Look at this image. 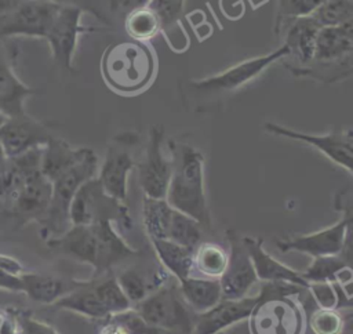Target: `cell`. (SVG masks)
<instances>
[{"label":"cell","mask_w":353,"mask_h":334,"mask_svg":"<svg viewBox=\"0 0 353 334\" xmlns=\"http://www.w3.org/2000/svg\"><path fill=\"white\" fill-rule=\"evenodd\" d=\"M167 145L171 153V177L164 199L174 210L194 218L203 228H210L211 214L204 190L201 152L171 139Z\"/></svg>","instance_id":"cell-1"},{"label":"cell","mask_w":353,"mask_h":334,"mask_svg":"<svg viewBox=\"0 0 353 334\" xmlns=\"http://www.w3.org/2000/svg\"><path fill=\"white\" fill-rule=\"evenodd\" d=\"M248 326L251 334H303L305 313L294 299L307 290L285 282H261Z\"/></svg>","instance_id":"cell-2"},{"label":"cell","mask_w":353,"mask_h":334,"mask_svg":"<svg viewBox=\"0 0 353 334\" xmlns=\"http://www.w3.org/2000/svg\"><path fill=\"white\" fill-rule=\"evenodd\" d=\"M101 73L109 88L131 95L145 90L156 73V57L141 41H117L106 47L101 58Z\"/></svg>","instance_id":"cell-3"},{"label":"cell","mask_w":353,"mask_h":334,"mask_svg":"<svg viewBox=\"0 0 353 334\" xmlns=\"http://www.w3.org/2000/svg\"><path fill=\"white\" fill-rule=\"evenodd\" d=\"M98 167L95 152L87 148L84 156L73 167L51 182V200L44 218L39 222L40 235L44 240L58 237L72 226L69 217L72 199L85 181L97 177Z\"/></svg>","instance_id":"cell-4"},{"label":"cell","mask_w":353,"mask_h":334,"mask_svg":"<svg viewBox=\"0 0 353 334\" xmlns=\"http://www.w3.org/2000/svg\"><path fill=\"white\" fill-rule=\"evenodd\" d=\"M336 206H341L342 217L334 224L324 229L295 235L291 237H283L276 242L277 248L281 253L298 251L313 257L321 255H338L343 254L352 258L350 254V228H352V207L350 200L345 202L343 196H338Z\"/></svg>","instance_id":"cell-5"},{"label":"cell","mask_w":353,"mask_h":334,"mask_svg":"<svg viewBox=\"0 0 353 334\" xmlns=\"http://www.w3.org/2000/svg\"><path fill=\"white\" fill-rule=\"evenodd\" d=\"M69 217L72 225H91L109 221L120 225L123 229L132 226V218L125 203L109 196L97 177L85 181L77 189L70 203Z\"/></svg>","instance_id":"cell-6"},{"label":"cell","mask_w":353,"mask_h":334,"mask_svg":"<svg viewBox=\"0 0 353 334\" xmlns=\"http://www.w3.org/2000/svg\"><path fill=\"white\" fill-rule=\"evenodd\" d=\"M132 308L149 326L193 334L194 312L176 286H160Z\"/></svg>","instance_id":"cell-7"},{"label":"cell","mask_w":353,"mask_h":334,"mask_svg":"<svg viewBox=\"0 0 353 334\" xmlns=\"http://www.w3.org/2000/svg\"><path fill=\"white\" fill-rule=\"evenodd\" d=\"M137 137L131 132L114 137L109 144L105 159L97 173V178L103 190L109 196L124 203L127 199L128 177L135 167V160L131 152Z\"/></svg>","instance_id":"cell-8"},{"label":"cell","mask_w":353,"mask_h":334,"mask_svg":"<svg viewBox=\"0 0 353 334\" xmlns=\"http://www.w3.org/2000/svg\"><path fill=\"white\" fill-rule=\"evenodd\" d=\"M83 14L84 12L76 7L62 6L46 36L54 62L68 72H73V55L79 37L84 33L98 30V28L81 23Z\"/></svg>","instance_id":"cell-9"},{"label":"cell","mask_w":353,"mask_h":334,"mask_svg":"<svg viewBox=\"0 0 353 334\" xmlns=\"http://www.w3.org/2000/svg\"><path fill=\"white\" fill-rule=\"evenodd\" d=\"M164 130L160 126L150 128L146 148L138 163V182L145 196L164 199L171 177V159L164 155Z\"/></svg>","instance_id":"cell-10"},{"label":"cell","mask_w":353,"mask_h":334,"mask_svg":"<svg viewBox=\"0 0 353 334\" xmlns=\"http://www.w3.org/2000/svg\"><path fill=\"white\" fill-rule=\"evenodd\" d=\"M263 128L274 135L307 144L325 155L331 161L352 174L353 160V134L350 128L334 130L327 134H309L292 130L276 123H266Z\"/></svg>","instance_id":"cell-11"},{"label":"cell","mask_w":353,"mask_h":334,"mask_svg":"<svg viewBox=\"0 0 353 334\" xmlns=\"http://www.w3.org/2000/svg\"><path fill=\"white\" fill-rule=\"evenodd\" d=\"M287 57H288L287 47L281 44L277 50H273L265 55L241 61L219 73L207 76L200 80H193L190 86L199 91H207V92L232 91L254 80L272 63Z\"/></svg>","instance_id":"cell-12"},{"label":"cell","mask_w":353,"mask_h":334,"mask_svg":"<svg viewBox=\"0 0 353 334\" xmlns=\"http://www.w3.org/2000/svg\"><path fill=\"white\" fill-rule=\"evenodd\" d=\"M51 126L26 112L7 117L0 127V144L7 157H15L33 148L44 146L52 137Z\"/></svg>","instance_id":"cell-13"},{"label":"cell","mask_w":353,"mask_h":334,"mask_svg":"<svg viewBox=\"0 0 353 334\" xmlns=\"http://www.w3.org/2000/svg\"><path fill=\"white\" fill-rule=\"evenodd\" d=\"M228 239V264L222 276L219 277L222 298L240 299L248 294L258 279L241 237H239L233 230H229Z\"/></svg>","instance_id":"cell-14"},{"label":"cell","mask_w":353,"mask_h":334,"mask_svg":"<svg viewBox=\"0 0 353 334\" xmlns=\"http://www.w3.org/2000/svg\"><path fill=\"white\" fill-rule=\"evenodd\" d=\"M61 7L50 0H21L3 33V40L15 36L46 39Z\"/></svg>","instance_id":"cell-15"},{"label":"cell","mask_w":353,"mask_h":334,"mask_svg":"<svg viewBox=\"0 0 353 334\" xmlns=\"http://www.w3.org/2000/svg\"><path fill=\"white\" fill-rule=\"evenodd\" d=\"M51 192L52 184L41 174V171L30 175L11 202V214L21 225L33 221L39 224L47 213Z\"/></svg>","instance_id":"cell-16"},{"label":"cell","mask_w":353,"mask_h":334,"mask_svg":"<svg viewBox=\"0 0 353 334\" xmlns=\"http://www.w3.org/2000/svg\"><path fill=\"white\" fill-rule=\"evenodd\" d=\"M258 301L255 295L240 299H221L216 305L205 312L194 313L193 334H219L229 326L248 319L254 305Z\"/></svg>","instance_id":"cell-17"},{"label":"cell","mask_w":353,"mask_h":334,"mask_svg":"<svg viewBox=\"0 0 353 334\" xmlns=\"http://www.w3.org/2000/svg\"><path fill=\"white\" fill-rule=\"evenodd\" d=\"M241 242L252 262L258 282H285L307 288V282L301 272L284 265L263 248V239L243 236Z\"/></svg>","instance_id":"cell-18"},{"label":"cell","mask_w":353,"mask_h":334,"mask_svg":"<svg viewBox=\"0 0 353 334\" xmlns=\"http://www.w3.org/2000/svg\"><path fill=\"white\" fill-rule=\"evenodd\" d=\"M48 248L69 257L77 262L87 264L92 269L97 262L98 237L94 224L72 225L65 233L58 237L46 240Z\"/></svg>","instance_id":"cell-19"},{"label":"cell","mask_w":353,"mask_h":334,"mask_svg":"<svg viewBox=\"0 0 353 334\" xmlns=\"http://www.w3.org/2000/svg\"><path fill=\"white\" fill-rule=\"evenodd\" d=\"M353 22L320 28L316 36L313 59L309 63L352 62Z\"/></svg>","instance_id":"cell-20"},{"label":"cell","mask_w":353,"mask_h":334,"mask_svg":"<svg viewBox=\"0 0 353 334\" xmlns=\"http://www.w3.org/2000/svg\"><path fill=\"white\" fill-rule=\"evenodd\" d=\"M37 92L39 88L25 84L17 76L0 41V112L6 117L25 113L26 99Z\"/></svg>","instance_id":"cell-21"},{"label":"cell","mask_w":353,"mask_h":334,"mask_svg":"<svg viewBox=\"0 0 353 334\" xmlns=\"http://www.w3.org/2000/svg\"><path fill=\"white\" fill-rule=\"evenodd\" d=\"M94 226L98 237V253L92 277H99L110 272V269L121 261L139 254L138 250L124 242V239L116 232L112 222L101 221L94 224Z\"/></svg>","instance_id":"cell-22"},{"label":"cell","mask_w":353,"mask_h":334,"mask_svg":"<svg viewBox=\"0 0 353 334\" xmlns=\"http://www.w3.org/2000/svg\"><path fill=\"white\" fill-rule=\"evenodd\" d=\"M320 26L310 15L298 17L287 21L284 46L287 47L288 57L294 61L290 69L306 66L313 59L316 36Z\"/></svg>","instance_id":"cell-23"},{"label":"cell","mask_w":353,"mask_h":334,"mask_svg":"<svg viewBox=\"0 0 353 334\" xmlns=\"http://www.w3.org/2000/svg\"><path fill=\"white\" fill-rule=\"evenodd\" d=\"M21 293L29 299L41 305H54L61 297L74 290L83 280H68L40 272H26L19 275Z\"/></svg>","instance_id":"cell-24"},{"label":"cell","mask_w":353,"mask_h":334,"mask_svg":"<svg viewBox=\"0 0 353 334\" xmlns=\"http://www.w3.org/2000/svg\"><path fill=\"white\" fill-rule=\"evenodd\" d=\"M87 148H73L65 139L52 135L41 149V174L54 181L73 167L85 153Z\"/></svg>","instance_id":"cell-25"},{"label":"cell","mask_w":353,"mask_h":334,"mask_svg":"<svg viewBox=\"0 0 353 334\" xmlns=\"http://www.w3.org/2000/svg\"><path fill=\"white\" fill-rule=\"evenodd\" d=\"M178 288L194 313L205 312L222 299L219 279L190 275L178 282Z\"/></svg>","instance_id":"cell-26"},{"label":"cell","mask_w":353,"mask_h":334,"mask_svg":"<svg viewBox=\"0 0 353 334\" xmlns=\"http://www.w3.org/2000/svg\"><path fill=\"white\" fill-rule=\"evenodd\" d=\"M54 305L57 308L66 309L92 319L109 317L108 311L105 309L94 290V279L83 280L79 287L61 297Z\"/></svg>","instance_id":"cell-27"},{"label":"cell","mask_w":353,"mask_h":334,"mask_svg":"<svg viewBox=\"0 0 353 334\" xmlns=\"http://www.w3.org/2000/svg\"><path fill=\"white\" fill-rule=\"evenodd\" d=\"M153 250L161 262L171 275H174L178 282L190 276L193 272V251L185 248L168 239H153L150 240Z\"/></svg>","instance_id":"cell-28"},{"label":"cell","mask_w":353,"mask_h":334,"mask_svg":"<svg viewBox=\"0 0 353 334\" xmlns=\"http://www.w3.org/2000/svg\"><path fill=\"white\" fill-rule=\"evenodd\" d=\"M174 208L165 199H154L143 196L142 219L146 235L150 240L167 239Z\"/></svg>","instance_id":"cell-29"},{"label":"cell","mask_w":353,"mask_h":334,"mask_svg":"<svg viewBox=\"0 0 353 334\" xmlns=\"http://www.w3.org/2000/svg\"><path fill=\"white\" fill-rule=\"evenodd\" d=\"M228 264V251L216 243H200L193 251V269L203 277L219 279Z\"/></svg>","instance_id":"cell-30"},{"label":"cell","mask_w":353,"mask_h":334,"mask_svg":"<svg viewBox=\"0 0 353 334\" xmlns=\"http://www.w3.org/2000/svg\"><path fill=\"white\" fill-rule=\"evenodd\" d=\"M94 279V290L101 299L102 305L108 311L109 316L116 315L132 308V304L123 293L121 287L119 286L116 276L112 272H108L99 277Z\"/></svg>","instance_id":"cell-31"},{"label":"cell","mask_w":353,"mask_h":334,"mask_svg":"<svg viewBox=\"0 0 353 334\" xmlns=\"http://www.w3.org/2000/svg\"><path fill=\"white\" fill-rule=\"evenodd\" d=\"M203 226L192 217L174 210L167 239L192 251L201 243Z\"/></svg>","instance_id":"cell-32"},{"label":"cell","mask_w":353,"mask_h":334,"mask_svg":"<svg viewBox=\"0 0 353 334\" xmlns=\"http://www.w3.org/2000/svg\"><path fill=\"white\" fill-rule=\"evenodd\" d=\"M123 26L131 40L141 43L153 39L161 30L156 14L148 6L128 14L123 19Z\"/></svg>","instance_id":"cell-33"},{"label":"cell","mask_w":353,"mask_h":334,"mask_svg":"<svg viewBox=\"0 0 353 334\" xmlns=\"http://www.w3.org/2000/svg\"><path fill=\"white\" fill-rule=\"evenodd\" d=\"M352 259L343 254L313 257L309 266L301 272L302 277L309 283L312 282H335L336 275L347 266H352Z\"/></svg>","instance_id":"cell-34"},{"label":"cell","mask_w":353,"mask_h":334,"mask_svg":"<svg viewBox=\"0 0 353 334\" xmlns=\"http://www.w3.org/2000/svg\"><path fill=\"white\" fill-rule=\"evenodd\" d=\"M310 17L320 28L353 22V0H324Z\"/></svg>","instance_id":"cell-35"},{"label":"cell","mask_w":353,"mask_h":334,"mask_svg":"<svg viewBox=\"0 0 353 334\" xmlns=\"http://www.w3.org/2000/svg\"><path fill=\"white\" fill-rule=\"evenodd\" d=\"M116 280L132 305L138 304L154 291V287L150 284L148 277L137 268L124 269L119 276H116Z\"/></svg>","instance_id":"cell-36"},{"label":"cell","mask_w":353,"mask_h":334,"mask_svg":"<svg viewBox=\"0 0 353 334\" xmlns=\"http://www.w3.org/2000/svg\"><path fill=\"white\" fill-rule=\"evenodd\" d=\"M309 326L314 334H342L345 320L338 309L317 308L309 317Z\"/></svg>","instance_id":"cell-37"},{"label":"cell","mask_w":353,"mask_h":334,"mask_svg":"<svg viewBox=\"0 0 353 334\" xmlns=\"http://www.w3.org/2000/svg\"><path fill=\"white\" fill-rule=\"evenodd\" d=\"M185 0H150L148 7L156 14L161 30L174 26L182 15Z\"/></svg>","instance_id":"cell-38"},{"label":"cell","mask_w":353,"mask_h":334,"mask_svg":"<svg viewBox=\"0 0 353 334\" xmlns=\"http://www.w3.org/2000/svg\"><path fill=\"white\" fill-rule=\"evenodd\" d=\"M277 1V22L290 21L298 17L310 15L324 0H276Z\"/></svg>","instance_id":"cell-39"},{"label":"cell","mask_w":353,"mask_h":334,"mask_svg":"<svg viewBox=\"0 0 353 334\" xmlns=\"http://www.w3.org/2000/svg\"><path fill=\"white\" fill-rule=\"evenodd\" d=\"M307 293L319 308L335 309L336 295L332 282H312L307 284Z\"/></svg>","instance_id":"cell-40"},{"label":"cell","mask_w":353,"mask_h":334,"mask_svg":"<svg viewBox=\"0 0 353 334\" xmlns=\"http://www.w3.org/2000/svg\"><path fill=\"white\" fill-rule=\"evenodd\" d=\"M102 1L110 21L113 18L123 21L132 11L146 7L150 0H102Z\"/></svg>","instance_id":"cell-41"},{"label":"cell","mask_w":353,"mask_h":334,"mask_svg":"<svg viewBox=\"0 0 353 334\" xmlns=\"http://www.w3.org/2000/svg\"><path fill=\"white\" fill-rule=\"evenodd\" d=\"M50 1H54L59 6L76 7V8L81 10L83 12H90L94 17H97L98 19H101L102 22L112 25V21L106 12V8H105L102 0H50Z\"/></svg>","instance_id":"cell-42"},{"label":"cell","mask_w":353,"mask_h":334,"mask_svg":"<svg viewBox=\"0 0 353 334\" xmlns=\"http://www.w3.org/2000/svg\"><path fill=\"white\" fill-rule=\"evenodd\" d=\"M18 322L22 334H59L51 324L34 317L26 311H18Z\"/></svg>","instance_id":"cell-43"},{"label":"cell","mask_w":353,"mask_h":334,"mask_svg":"<svg viewBox=\"0 0 353 334\" xmlns=\"http://www.w3.org/2000/svg\"><path fill=\"white\" fill-rule=\"evenodd\" d=\"M21 0H0V41H3V33Z\"/></svg>","instance_id":"cell-44"},{"label":"cell","mask_w":353,"mask_h":334,"mask_svg":"<svg viewBox=\"0 0 353 334\" xmlns=\"http://www.w3.org/2000/svg\"><path fill=\"white\" fill-rule=\"evenodd\" d=\"M0 268L6 273L12 275V276H19L23 272L22 264L18 259H15L14 257L6 255V254H0Z\"/></svg>","instance_id":"cell-45"},{"label":"cell","mask_w":353,"mask_h":334,"mask_svg":"<svg viewBox=\"0 0 353 334\" xmlns=\"http://www.w3.org/2000/svg\"><path fill=\"white\" fill-rule=\"evenodd\" d=\"M0 290H6L10 293H21L19 276L8 275L0 268Z\"/></svg>","instance_id":"cell-46"},{"label":"cell","mask_w":353,"mask_h":334,"mask_svg":"<svg viewBox=\"0 0 353 334\" xmlns=\"http://www.w3.org/2000/svg\"><path fill=\"white\" fill-rule=\"evenodd\" d=\"M98 334H130L119 322H116L112 316L108 317V322L102 326Z\"/></svg>","instance_id":"cell-47"},{"label":"cell","mask_w":353,"mask_h":334,"mask_svg":"<svg viewBox=\"0 0 353 334\" xmlns=\"http://www.w3.org/2000/svg\"><path fill=\"white\" fill-rule=\"evenodd\" d=\"M143 334H182V333L172 331V330H165V328H160V327H154V326L148 324Z\"/></svg>","instance_id":"cell-48"},{"label":"cell","mask_w":353,"mask_h":334,"mask_svg":"<svg viewBox=\"0 0 353 334\" xmlns=\"http://www.w3.org/2000/svg\"><path fill=\"white\" fill-rule=\"evenodd\" d=\"M7 161H8V157H7L4 149H3V146H1V144H0V174L3 173V170H4L6 164H7Z\"/></svg>","instance_id":"cell-49"},{"label":"cell","mask_w":353,"mask_h":334,"mask_svg":"<svg viewBox=\"0 0 353 334\" xmlns=\"http://www.w3.org/2000/svg\"><path fill=\"white\" fill-rule=\"evenodd\" d=\"M6 119H7V117H6V116H4V115L0 112V127L3 126V123L6 121Z\"/></svg>","instance_id":"cell-50"},{"label":"cell","mask_w":353,"mask_h":334,"mask_svg":"<svg viewBox=\"0 0 353 334\" xmlns=\"http://www.w3.org/2000/svg\"><path fill=\"white\" fill-rule=\"evenodd\" d=\"M0 206H1V203H0Z\"/></svg>","instance_id":"cell-51"}]
</instances>
